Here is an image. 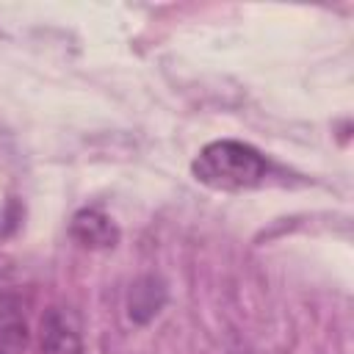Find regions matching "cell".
<instances>
[{
	"mask_svg": "<svg viewBox=\"0 0 354 354\" xmlns=\"http://www.w3.org/2000/svg\"><path fill=\"white\" fill-rule=\"evenodd\" d=\"M166 285L160 277L155 274H144L138 277L133 285H130V293H127V315L133 324H149L166 304Z\"/></svg>",
	"mask_w": 354,
	"mask_h": 354,
	"instance_id": "4",
	"label": "cell"
},
{
	"mask_svg": "<svg viewBox=\"0 0 354 354\" xmlns=\"http://www.w3.org/2000/svg\"><path fill=\"white\" fill-rule=\"evenodd\" d=\"M41 354H86L80 321L69 307H50L39 321Z\"/></svg>",
	"mask_w": 354,
	"mask_h": 354,
	"instance_id": "2",
	"label": "cell"
},
{
	"mask_svg": "<svg viewBox=\"0 0 354 354\" xmlns=\"http://www.w3.org/2000/svg\"><path fill=\"white\" fill-rule=\"evenodd\" d=\"M30 340L25 315L14 296H0V354H25Z\"/></svg>",
	"mask_w": 354,
	"mask_h": 354,
	"instance_id": "5",
	"label": "cell"
},
{
	"mask_svg": "<svg viewBox=\"0 0 354 354\" xmlns=\"http://www.w3.org/2000/svg\"><path fill=\"white\" fill-rule=\"evenodd\" d=\"M69 235L86 249H113L122 238L116 221L100 207H80L69 221Z\"/></svg>",
	"mask_w": 354,
	"mask_h": 354,
	"instance_id": "3",
	"label": "cell"
},
{
	"mask_svg": "<svg viewBox=\"0 0 354 354\" xmlns=\"http://www.w3.org/2000/svg\"><path fill=\"white\" fill-rule=\"evenodd\" d=\"M266 171H268L266 155L252 144L235 138L210 141L191 160V174L196 183L227 194L260 185L266 180Z\"/></svg>",
	"mask_w": 354,
	"mask_h": 354,
	"instance_id": "1",
	"label": "cell"
}]
</instances>
